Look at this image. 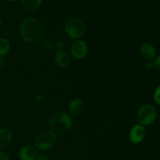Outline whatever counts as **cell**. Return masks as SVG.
<instances>
[{
  "label": "cell",
  "mask_w": 160,
  "mask_h": 160,
  "mask_svg": "<svg viewBox=\"0 0 160 160\" xmlns=\"http://www.w3.org/2000/svg\"><path fill=\"white\" fill-rule=\"evenodd\" d=\"M0 160H11V158L8 153L3 150H0Z\"/></svg>",
  "instance_id": "18"
},
{
  "label": "cell",
  "mask_w": 160,
  "mask_h": 160,
  "mask_svg": "<svg viewBox=\"0 0 160 160\" xmlns=\"http://www.w3.org/2000/svg\"><path fill=\"white\" fill-rule=\"evenodd\" d=\"M154 100L158 105H160V85L158 86L154 92Z\"/></svg>",
  "instance_id": "15"
},
{
  "label": "cell",
  "mask_w": 160,
  "mask_h": 160,
  "mask_svg": "<svg viewBox=\"0 0 160 160\" xmlns=\"http://www.w3.org/2000/svg\"><path fill=\"white\" fill-rule=\"evenodd\" d=\"M1 26H2V20H0V28H1Z\"/></svg>",
  "instance_id": "23"
},
{
  "label": "cell",
  "mask_w": 160,
  "mask_h": 160,
  "mask_svg": "<svg viewBox=\"0 0 160 160\" xmlns=\"http://www.w3.org/2000/svg\"><path fill=\"white\" fill-rule=\"evenodd\" d=\"M10 42L5 38H0V56H4L10 50Z\"/></svg>",
  "instance_id": "14"
},
{
  "label": "cell",
  "mask_w": 160,
  "mask_h": 160,
  "mask_svg": "<svg viewBox=\"0 0 160 160\" xmlns=\"http://www.w3.org/2000/svg\"><path fill=\"white\" fill-rule=\"evenodd\" d=\"M5 65V59L3 56H0V70L3 68Z\"/></svg>",
  "instance_id": "21"
},
{
  "label": "cell",
  "mask_w": 160,
  "mask_h": 160,
  "mask_svg": "<svg viewBox=\"0 0 160 160\" xmlns=\"http://www.w3.org/2000/svg\"><path fill=\"white\" fill-rule=\"evenodd\" d=\"M54 47L55 48H56L57 51H62V50H63L64 47H65V44L62 41H57V42H55Z\"/></svg>",
  "instance_id": "16"
},
{
  "label": "cell",
  "mask_w": 160,
  "mask_h": 160,
  "mask_svg": "<svg viewBox=\"0 0 160 160\" xmlns=\"http://www.w3.org/2000/svg\"><path fill=\"white\" fill-rule=\"evenodd\" d=\"M157 112L152 105L144 104L139 108L138 112V120L139 124L142 126H149L152 124L156 120Z\"/></svg>",
  "instance_id": "5"
},
{
  "label": "cell",
  "mask_w": 160,
  "mask_h": 160,
  "mask_svg": "<svg viewBox=\"0 0 160 160\" xmlns=\"http://www.w3.org/2000/svg\"><path fill=\"white\" fill-rule=\"evenodd\" d=\"M146 135V130L141 124H135L129 132V139L134 145H138L142 142Z\"/></svg>",
  "instance_id": "7"
},
{
  "label": "cell",
  "mask_w": 160,
  "mask_h": 160,
  "mask_svg": "<svg viewBox=\"0 0 160 160\" xmlns=\"http://www.w3.org/2000/svg\"><path fill=\"white\" fill-rule=\"evenodd\" d=\"M12 141V134L9 130L0 128V150L7 148Z\"/></svg>",
  "instance_id": "12"
},
{
  "label": "cell",
  "mask_w": 160,
  "mask_h": 160,
  "mask_svg": "<svg viewBox=\"0 0 160 160\" xmlns=\"http://www.w3.org/2000/svg\"><path fill=\"white\" fill-rule=\"evenodd\" d=\"M48 125L52 131L57 134H65L71 130L73 118L70 113L64 111H57L48 118Z\"/></svg>",
  "instance_id": "2"
},
{
  "label": "cell",
  "mask_w": 160,
  "mask_h": 160,
  "mask_svg": "<svg viewBox=\"0 0 160 160\" xmlns=\"http://www.w3.org/2000/svg\"><path fill=\"white\" fill-rule=\"evenodd\" d=\"M6 1H9V2H13V1H16V0H6Z\"/></svg>",
  "instance_id": "22"
},
{
  "label": "cell",
  "mask_w": 160,
  "mask_h": 160,
  "mask_svg": "<svg viewBox=\"0 0 160 160\" xmlns=\"http://www.w3.org/2000/svg\"><path fill=\"white\" fill-rule=\"evenodd\" d=\"M44 25L36 17L25 19L19 28L20 38L27 42H36L42 38L44 34Z\"/></svg>",
  "instance_id": "1"
},
{
  "label": "cell",
  "mask_w": 160,
  "mask_h": 160,
  "mask_svg": "<svg viewBox=\"0 0 160 160\" xmlns=\"http://www.w3.org/2000/svg\"><path fill=\"white\" fill-rule=\"evenodd\" d=\"M84 109V102L81 98H74L70 100L68 106L69 113L71 116H78Z\"/></svg>",
  "instance_id": "11"
},
{
  "label": "cell",
  "mask_w": 160,
  "mask_h": 160,
  "mask_svg": "<svg viewBox=\"0 0 160 160\" xmlns=\"http://www.w3.org/2000/svg\"><path fill=\"white\" fill-rule=\"evenodd\" d=\"M145 68L148 70H152V69H154L155 68L154 61H152V60L148 61V62L145 63Z\"/></svg>",
  "instance_id": "19"
},
{
  "label": "cell",
  "mask_w": 160,
  "mask_h": 160,
  "mask_svg": "<svg viewBox=\"0 0 160 160\" xmlns=\"http://www.w3.org/2000/svg\"><path fill=\"white\" fill-rule=\"evenodd\" d=\"M38 153V150L34 145H27L20 148L18 157L20 160H36Z\"/></svg>",
  "instance_id": "8"
},
{
  "label": "cell",
  "mask_w": 160,
  "mask_h": 160,
  "mask_svg": "<svg viewBox=\"0 0 160 160\" xmlns=\"http://www.w3.org/2000/svg\"><path fill=\"white\" fill-rule=\"evenodd\" d=\"M23 7L28 10H35L38 9L42 3V0H21Z\"/></svg>",
  "instance_id": "13"
},
{
  "label": "cell",
  "mask_w": 160,
  "mask_h": 160,
  "mask_svg": "<svg viewBox=\"0 0 160 160\" xmlns=\"http://www.w3.org/2000/svg\"><path fill=\"white\" fill-rule=\"evenodd\" d=\"M155 62V68L156 69L159 73H160V55L158 56V57L156 58V60L154 61Z\"/></svg>",
  "instance_id": "20"
},
{
  "label": "cell",
  "mask_w": 160,
  "mask_h": 160,
  "mask_svg": "<svg viewBox=\"0 0 160 160\" xmlns=\"http://www.w3.org/2000/svg\"><path fill=\"white\" fill-rule=\"evenodd\" d=\"M57 142V136L51 130H45L37 134L34 138V145L38 152L48 151L53 148Z\"/></svg>",
  "instance_id": "4"
},
{
  "label": "cell",
  "mask_w": 160,
  "mask_h": 160,
  "mask_svg": "<svg viewBox=\"0 0 160 160\" xmlns=\"http://www.w3.org/2000/svg\"><path fill=\"white\" fill-rule=\"evenodd\" d=\"M36 160H50V157L46 152H40L37 156Z\"/></svg>",
  "instance_id": "17"
},
{
  "label": "cell",
  "mask_w": 160,
  "mask_h": 160,
  "mask_svg": "<svg viewBox=\"0 0 160 160\" xmlns=\"http://www.w3.org/2000/svg\"><path fill=\"white\" fill-rule=\"evenodd\" d=\"M88 53V45L83 39L74 40L70 48V54L75 59H83Z\"/></svg>",
  "instance_id": "6"
},
{
  "label": "cell",
  "mask_w": 160,
  "mask_h": 160,
  "mask_svg": "<svg viewBox=\"0 0 160 160\" xmlns=\"http://www.w3.org/2000/svg\"><path fill=\"white\" fill-rule=\"evenodd\" d=\"M54 61L56 65L60 67V68H69L71 65L72 57L70 53L64 51V50L57 51L55 54Z\"/></svg>",
  "instance_id": "9"
},
{
  "label": "cell",
  "mask_w": 160,
  "mask_h": 160,
  "mask_svg": "<svg viewBox=\"0 0 160 160\" xmlns=\"http://www.w3.org/2000/svg\"><path fill=\"white\" fill-rule=\"evenodd\" d=\"M139 52L143 59L148 61L153 60L156 58V48L154 47V45L148 42H145L141 45L140 48H139Z\"/></svg>",
  "instance_id": "10"
},
{
  "label": "cell",
  "mask_w": 160,
  "mask_h": 160,
  "mask_svg": "<svg viewBox=\"0 0 160 160\" xmlns=\"http://www.w3.org/2000/svg\"><path fill=\"white\" fill-rule=\"evenodd\" d=\"M66 34L73 40L82 39L87 31V26L81 19L73 17L66 22L64 26Z\"/></svg>",
  "instance_id": "3"
}]
</instances>
